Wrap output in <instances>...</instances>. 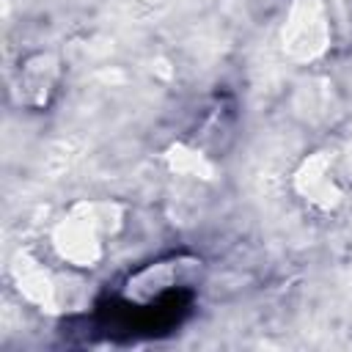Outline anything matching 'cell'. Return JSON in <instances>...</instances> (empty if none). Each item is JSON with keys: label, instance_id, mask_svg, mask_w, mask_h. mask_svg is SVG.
Instances as JSON below:
<instances>
[{"label": "cell", "instance_id": "obj_1", "mask_svg": "<svg viewBox=\"0 0 352 352\" xmlns=\"http://www.w3.org/2000/svg\"><path fill=\"white\" fill-rule=\"evenodd\" d=\"M118 206L110 201L74 204L50 231V245L58 261L74 270H91L104 256V236L118 228Z\"/></svg>", "mask_w": 352, "mask_h": 352}, {"label": "cell", "instance_id": "obj_2", "mask_svg": "<svg viewBox=\"0 0 352 352\" xmlns=\"http://www.w3.org/2000/svg\"><path fill=\"white\" fill-rule=\"evenodd\" d=\"M201 278V258L190 253H173L143 264L124 280V297L135 305H151L160 297L187 289Z\"/></svg>", "mask_w": 352, "mask_h": 352}, {"label": "cell", "instance_id": "obj_3", "mask_svg": "<svg viewBox=\"0 0 352 352\" xmlns=\"http://www.w3.org/2000/svg\"><path fill=\"white\" fill-rule=\"evenodd\" d=\"M60 82V60L52 52L28 55L16 72V94L28 107H47Z\"/></svg>", "mask_w": 352, "mask_h": 352}, {"label": "cell", "instance_id": "obj_4", "mask_svg": "<svg viewBox=\"0 0 352 352\" xmlns=\"http://www.w3.org/2000/svg\"><path fill=\"white\" fill-rule=\"evenodd\" d=\"M294 176H297V190L308 204H314L319 209H330L341 201L338 176L333 170V162L324 154L308 157Z\"/></svg>", "mask_w": 352, "mask_h": 352}]
</instances>
